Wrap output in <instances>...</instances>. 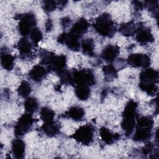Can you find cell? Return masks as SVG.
I'll return each instance as SVG.
<instances>
[{"instance_id":"cell-30","label":"cell","mask_w":159,"mask_h":159,"mask_svg":"<svg viewBox=\"0 0 159 159\" xmlns=\"http://www.w3.org/2000/svg\"><path fill=\"white\" fill-rule=\"evenodd\" d=\"M29 36L32 43L35 46H37L39 42L43 39V34L42 31L36 27L32 29L31 32L29 34Z\"/></svg>"},{"instance_id":"cell-15","label":"cell","mask_w":159,"mask_h":159,"mask_svg":"<svg viewBox=\"0 0 159 159\" xmlns=\"http://www.w3.org/2000/svg\"><path fill=\"white\" fill-rule=\"evenodd\" d=\"M25 150V144L24 142L20 139H16L12 142L11 152L14 157L16 158H24Z\"/></svg>"},{"instance_id":"cell-38","label":"cell","mask_w":159,"mask_h":159,"mask_svg":"<svg viewBox=\"0 0 159 159\" xmlns=\"http://www.w3.org/2000/svg\"><path fill=\"white\" fill-rule=\"evenodd\" d=\"M133 5L134 7V9L136 11H140L142 10L143 9V7H144L143 3L140 1H134L133 2Z\"/></svg>"},{"instance_id":"cell-4","label":"cell","mask_w":159,"mask_h":159,"mask_svg":"<svg viewBox=\"0 0 159 159\" xmlns=\"http://www.w3.org/2000/svg\"><path fill=\"white\" fill-rule=\"evenodd\" d=\"M19 22L18 24V30L20 34L24 37L29 35L32 29L35 27L37 20L34 14L27 12L18 16Z\"/></svg>"},{"instance_id":"cell-12","label":"cell","mask_w":159,"mask_h":159,"mask_svg":"<svg viewBox=\"0 0 159 159\" xmlns=\"http://www.w3.org/2000/svg\"><path fill=\"white\" fill-rule=\"evenodd\" d=\"M158 71L152 68H147L143 70L140 75L139 78L140 82L157 83L158 81Z\"/></svg>"},{"instance_id":"cell-39","label":"cell","mask_w":159,"mask_h":159,"mask_svg":"<svg viewBox=\"0 0 159 159\" xmlns=\"http://www.w3.org/2000/svg\"><path fill=\"white\" fill-rule=\"evenodd\" d=\"M70 22H71L70 19L68 18V17H63V18H62V19H61V25L63 26V27H65V28L66 27H68V26L69 25V24H70Z\"/></svg>"},{"instance_id":"cell-2","label":"cell","mask_w":159,"mask_h":159,"mask_svg":"<svg viewBox=\"0 0 159 159\" xmlns=\"http://www.w3.org/2000/svg\"><path fill=\"white\" fill-rule=\"evenodd\" d=\"M73 84L75 86L89 87L96 83V78L94 73L89 69H81L75 70L72 73Z\"/></svg>"},{"instance_id":"cell-9","label":"cell","mask_w":159,"mask_h":159,"mask_svg":"<svg viewBox=\"0 0 159 159\" xmlns=\"http://www.w3.org/2000/svg\"><path fill=\"white\" fill-rule=\"evenodd\" d=\"M17 48L20 53V58L23 60L32 59V43L26 37H23L19 40Z\"/></svg>"},{"instance_id":"cell-22","label":"cell","mask_w":159,"mask_h":159,"mask_svg":"<svg viewBox=\"0 0 159 159\" xmlns=\"http://www.w3.org/2000/svg\"><path fill=\"white\" fill-rule=\"evenodd\" d=\"M139 86L142 91L150 96H154L158 92V86L155 83L140 81Z\"/></svg>"},{"instance_id":"cell-24","label":"cell","mask_w":159,"mask_h":159,"mask_svg":"<svg viewBox=\"0 0 159 159\" xmlns=\"http://www.w3.org/2000/svg\"><path fill=\"white\" fill-rule=\"evenodd\" d=\"M81 47L83 53L86 55L92 56L94 54V43L92 39L87 38L83 39L81 42Z\"/></svg>"},{"instance_id":"cell-16","label":"cell","mask_w":159,"mask_h":159,"mask_svg":"<svg viewBox=\"0 0 159 159\" xmlns=\"http://www.w3.org/2000/svg\"><path fill=\"white\" fill-rule=\"evenodd\" d=\"M48 71L43 66L37 65L34 66L29 71V77L35 82L42 81L47 76Z\"/></svg>"},{"instance_id":"cell-8","label":"cell","mask_w":159,"mask_h":159,"mask_svg":"<svg viewBox=\"0 0 159 159\" xmlns=\"http://www.w3.org/2000/svg\"><path fill=\"white\" fill-rule=\"evenodd\" d=\"M66 61L67 59L65 55H55L47 65L48 69L58 75L60 72L66 69Z\"/></svg>"},{"instance_id":"cell-29","label":"cell","mask_w":159,"mask_h":159,"mask_svg":"<svg viewBox=\"0 0 159 159\" xmlns=\"http://www.w3.org/2000/svg\"><path fill=\"white\" fill-rule=\"evenodd\" d=\"M31 90L32 89L30 84L27 81L24 80L20 83L17 91L19 96H20V97L27 98L30 94Z\"/></svg>"},{"instance_id":"cell-3","label":"cell","mask_w":159,"mask_h":159,"mask_svg":"<svg viewBox=\"0 0 159 159\" xmlns=\"http://www.w3.org/2000/svg\"><path fill=\"white\" fill-rule=\"evenodd\" d=\"M71 137L82 145H89L93 141L94 128L90 124L82 125L75 132Z\"/></svg>"},{"instance_id":"cell-7","label":"cell","mask_w":159,"mask_h":159,"mask_svg":"<svg viewBox=\"0 0 159 159\" xmlns=\"http://www.w3.org/2000/svg\"><path fill=\"white\" fill-rule=\"evenodd\" d=\"M127 63L133 67H141L143 68H148L151 60L147 54L133 53L128 57Z\"/></svg>"},{"instance_id":"cell-14","label":"cell","mask_w":159,"mask_h":159,"mask_svg":"<svg viewBox=\"0 0 159 159\" xmlns=\"http://www.w3.org/2000/svg\"><path fill=\"white\" fill-rule=\"evenodd\" d=\"M137 106V103L135 101H129L124 107L122 112V119L135 120Z\"/></svg>"},{"instance_id":"cell-28","label":"cell","mask_w":159,"mask_h":159,"mask_svg":"<svg viewBox=\"0 0 159 159\" xmlns=\"http://www.w3.org/2000/svg\"><path fill=\"white\" fill-rule=\"evenodd\" d=\"M76 97L81 101L87 100L90 96V89L87 86H76L75 90Z\"/></svg>"},{"instance_id":"cell-13","label":"cell","mask_w":159,"mask_h":159,"mask_svg":"<svg viewBox=\"0 0 159 159\" xmlns=\"http://www.w3.org/2000/svg\"><path fill=\"white\" fill-rule=\"evenodd\" d=\"M89 26V24L86 19L80 18L73 25L70 32L81 37L83 34L87 32Z\"/></svg>"},{"instance_id":"cell-37","label":"cell","mask_w":159,"mask_h":159,"mask_svg":"<svg viewBox=\"0 0 159 159\" xmlns=\"http://www.w3.org/2000/svg\"><path fill=\"white\" fill-rule=\"evenodd\" d=\"M154 149V145L152 143H147L142 148V152L143 155H148L152 153Z\"/></svg>"},{"instance_id":"cell-6","label":"cell","mask_w":159,"mask_h":159,"mask_svg":"<svg viewBox=\"0 0 159 159\" xmlns=\"http://www.w3.org/2000/svg\"><path fill=\"white\" fill-rule=\"evenodd\" d=\"M80 37L71 33H62L57 37V42L61 44H65L70 50L78 51L81 47Z\"/></svg>"},{"instance_id":"cell-19","label":"cell","mask_w":159,"mask_h":159,"mask_svg":"<svg viewBox=\"0 0 159 159\" xmlns=\"http://www.w3.org/2000/svg\"><path fill=\"white\" fill-rule=\"evenodd\" d=\"M99 135L102 141L108 145L113 143L116 140L119 139V134H114L111 130L105 127H102L100 129Z\"/></svg>"},{"instance_id":"cell-40","label":"cell","mask_w":159,"mask_h":159,"mask_svg":"<svg viewBox=\"0 0 159 159\" xmlns=\"http://www.w3.org/2000/svg\"><path fill=\"white\" fill-rule=\"evenodd\" d=\"M52 27V21L50 20H48L47 22H46V25H45V29L47 31H50L51 30Z\"/></svg>"},{"instance_id":"cell-17","label":"cell","mask_w":159,"mask_h":159,"mask_svg":"<svg viewBox=\"0 0 159 159\" xmlns=\"http://www.w3.org/2000/svg\"><path fill=\"white\" fill-rule=\"evenodd\" d=\"M152 129L137 127L133 136V140L135 142H144L148 141L152 137Z\"/></svg>"},{"instance_id":"cell-20","label":"cell","mask_w":159,"mask_h":159,"mask_svg":"<svg viewBox=\"0 0 159 159\" xmlns=\"http://www.w3.org/2000/svg\"><path fill=\"white\" fill-rule=\"evenodd\" d=\"M85 112L84 109L80 106H74L71 107L66 112L65 116L69 117L73 120L80 121L84 116Z\"/></svg>"},{"instance_id":"cell-33","label":"cell","mask_w":159,"mask_h":159,"mask_svg":"<svg viewBox=\"0 0 159 159\" xmlns=\"http://www.w3.org/2000/svg\"><path fill=\"white\" fill-rule=\"evenodd\" d=\"M61 83L65 84H73L72 73L65 69L58 74Z\"/></svg>"},{"instance_id":"cell-34","label":"cell","mask_w":159,"mask_h":159,"mask_svg":"<svg viewBox=\"0 0 159 159\" xmlns=\"http://www.w3.org/2000/svg\"><path fill=\"white\" fill-rule=\"evenodd\" d=\"M55 55V54L53 52L47 50H43L40 53V58L42 63L46 65L47 66Z\"/></svg>"},{"instance_id":"cell-35","label":"cell","mask_w":159,"mask_h":159,"mask_svg":"<svg viewBox=\"0 0 159 159\" xmlns=\"http://www.w3.org/2000/svg\"><path fill=\"white\" fill-rule=\"evenodd\" d=\"M57 6V2L56 1L52 0H47L43 1L42 7L45 12L49 13L53 11L56 9Z\"/></svg>"},{"instance_id":"cell-11","label":"cell","mask_w":159,"mask_h":159,"mask_svg":"<svg viewBox=\"0 0 159 159\" xmlns=\"http://www.w3.org/2000/svg\"><path fill=\"white\" fill-rule=\"evenodd\" d=\"M120 53V48L117 45H109L102 50L101 57L106 62H112L114 61Z\"/></svg>"},{"instance_id":"cell-36","label":"cell","mask_w":159,"mask_h":159,"mask_svg":"<svg viewBox=\"0 0 159 159\" xmlns=\"http://www.w3.org/2000/svg\"><path fill=\"white\" fill-rule=\"evenodd\" d=\"M158 1L157 0L155 1H146L144 2V6H145L150 11L153 12V13L155 14V11L158 12Z\"/></svg>"},{"instance_id":"cell-27","label":"cell","mask_w":159,"mask_h":159,"mask_svg":"<svg viewBox=\"0 0 159 159\" xmlns=\"http://www.w3.org/2000/svg\"><path fill=\"white\" fill-rule=\"evenodd\" d=\"M153 123V120L150 116H141L137 119L135 127L152 129Z\"/></svg>"},{"instance_id":"cell-26","label":"cell","mask_w":159,"mask_h":159,"mask_svg":"<svg viewBox=\"0 0 159 159\" xmlns=\"http://www.w3.org/2000/svg\"><path fill=\"white\" fill-rule=\"evenodd\" d=\"M104 78L107 81H112L117 76V70L112 65H105L102 68Z\"/></svg>"},{"instance_id":"cell-10","label":"cell","mask_w":159,"mask_h":159,"mask_svg":"<svg viewBox=\"0 0 159 159\" xmlns=\"http://www.w3.org/2000/svg\"><path fill=\"white\" fill-rule=\"evenodd\" d=\"M135 39L140 44H147L154 40L151 30L145 27H140L135 31Z\"/></svg>"},{"instance_id":"cell-31","label":"cell","mask_w":159,"mask_h":159,"mask_svg":"<svg viewBox=\"0 0 159 159\" xmlns=\"http://www.w3.org/2000/svg\"><path fill=\"white\" fill-rule=\"evenodd\" d=\"M135 120L123 119L121 122V127L127 135H130L135 127Z\"/></svg>"},{"instance_id":"cell-21","label":"cell","mask_w":159,"mask_h":159,"mask_svg":"<svg viewBox=\"0 0 159 159\" xmlns=\"http://www.w3.org/2000/svg\"><path fill=\"white\" fill-rule=\"evenodd\" d=\"M14 57L11 54L6 52H1V64L2 67L6 70H11L14 65Z\"/></svg>"},{"instance_id":"cell-32","label":"cell","mask_w":159,"mask_h":159,"mask_svg":"<svg viewBox=\"0 0 159 159\" xmlns=\"http://www.w3.org/2000/svg\"><path fill=\"white\" fill-rule=\"evenodd\" d=\"M40 116L42 120L45 122L53 120L55 117L54 111L48 107H43L40 112Z\"/></svg>"},{"instance_id":"cell-23","label":"cell","mask_w":159,"mask_h":159,"mask_svg":"<svg viewBox=\"0 0 159 159\" xmlns=\"http://www.w3.org/2000/svg\"><path fill=\"white\" fill-rule=\"evenodd\" d=\"M137 29L133 22H129L122 24L119 27V30L120 33L125 37H130L135 34Z\"/></svg>"},{"instance_id":"cell-18","label":"cell","mask_w":159,"mask_h":159,"mask_svg":"<svg viewBox=\"0 0 159 159\" xmlns=\"http://www.w3.org/2000/svg\"><path fill=\"white\" fill-rule=\"evenodd\" d=\"M42 131L49 137H53L58 134L60 132L59 125L53 120L45 122L41 127Z\"/></svg>"},{"instance_id":"cell-25","label":"cell","mask_w":159,"mask_h":159,"mask_svg":"<svg viewBox=\"0 0 159 159\" xmlns=\"http://www.w3.org/2000/svg\"><path fill=\"white\" fill-rule=\"evenodd\" d=\"M24 105L26 112L29 114L34 113L39 107V102L37 99L34 97H28L25 100Z\"/></svg>"},{"instance_id":"cell-5","label":"cell","mask_w":159,"mask_h":159,"mask_svg":"<svg viewBox=\"0 0 159 159\" xmlns=\"http://www.w3.org/2000/svg\"><path fill=\"white\" fill-rule=\"evenodd\" d=\"M34 122V119L31 114L27 112L22 115L15 125L14 134L17 137L24 135L32 129Z\"/></svg>"},{"instance_id":"cell-1","label":"cell","mask_w":159,"mask_h":159,"mask_svg":"<svg viewBox=\"0 0 159 159\" xmlns=\"http://www.w3.org/2000/svg\"><path fill=\"white\" fill-rule=\"evenodd\" d=\"M93 27L98 34L103 37H112L116 32L114 22L107 13H103L98 17L93 24Z\"/></svg>"}]
</instances>
